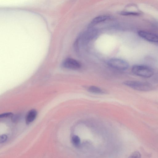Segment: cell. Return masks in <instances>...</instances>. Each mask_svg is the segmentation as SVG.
I'll return each mask as SVG.
<instances>
[{
	"label": "cell",
	"mask_w": 158,
	"mask_h": 158,
	"mask_svg": "<svg viewBox=\"0 0 158 158\" xmlns=\"http://www.w3.org/2000/svg\"><path fill=\"white\" fill-rule=\"evenodd\" d=\"M138 34L140 37L148 41L158 43V36L156 34L143 30L139 31Z\"/></svg>",
	"instance_id": "5b68a950"
},
{
	"label": "cell",
	"mask_w": 158,
	"mask_h": 158,
	"mask_svg": "<svg viewBox=\"0 0 158 158\" xmlns=\"http://www.w3.org/2000/svg\"><path fill=\"white\" fill-rule=\"evenodd\" d=\"M37 114L36 110L33 109L29 111L26 118V123L29 124L33 122L35 119Z\"/></svg>",
	"instance_id": "ba28073f"
},
{
	"label": "cell",
	"mask_w": 158,
	"mask_h": 158,
	"mask_svg": "<svg viewBox=\"0 0 158 158\" xmlns=\"http://www.w3.org/2000/svg\"><path fill=\"white\" fill-rule=\"evenodd\" d=\"M125 85L138 91H148L153 90V86L150 84L136 81H127L124 83Z\"/></svg>",
	"instance_id": "7a4b0ae2"
},
{
	"label": "cell",
	"mask_w": 158,
	"mask_h": 158,
	"mask_svg": "<svg viewBox=\"0 0 158 158\" xmlns=\"http://www.w3.org/2000/svg\"><path fill=\"white\" fill-rule=\"evenodd\" d=\"M110 18L109 16L107 15H101L95 17L91 21L89 26L91 27L98 24L108 20Z\"/></svg>",
	"instance_id": "8992f818"
},
{
	"label": "cell",
	"mask_w": 158,
	"mask_h": 158,
	"mask_svg": "<svg viewBox=\"0 0 158 158\" xmlns=\"http://www.w3.org/2000/svg\"><path fill=\"white\" fill-rule=\"evenodd\" d=\"M72 143L76 147H79L80 144V139L77 136H74L72 138Z\"/></svg>",
	"instance_id": "30bf717a"
},
{
	"label": "cell",
	"mask_w": 158,
	"mask_h": 158,
	"mask_svg": "<svg viewBox=\"0 0 158 158\" xmlns=\"http://www.w3.org/2000/svg\"><path fill=\"white\" fill-rule=\"evenodd\" d=\"M89 91L91 93L96 94H101L103 93V90L95 86H91L89 88Z\"/></svg>",
	"instance_id": "9c48e42d"
},
{
	"label": "cell",
	"mask_w": 158,
	"mask_h": 158,
	"mask_svg": "<svg viewBox=\"0 0 158 158\" xmlns=\"http://www.w3.org/2000/svg\"><path fill=\"white\" fill-rule=\"evenodd\" d=\"M97 31L95 29H91L86 32L84 35V39L86 42L89 41L96 36Z\"/></svg>",
	"instance_id": "52a82bcc"
},
{
	"label": "cell",
	"mask_w": 158,
	"mask_h": 158,
	"mask_svg": "<svg viewBox=\"0 0 158 158\" xmlns=\"http://www.w3.org/2000/svg\"><path fill=\"white\" fill-rule=\"evenodd\" d=\"M107 63L111 67L119 70H125L129 67V64L126 61L118 58L110 59Z\"/></svg>",
	"instance_id": "3957f363"
},
{
	"label": "cell",
	"mask_w": 158,
	"mask_h": 158,
	"mask_svg": "<svg viewBox=\"0 0 158 158\" xmlns=\"http://www.w3.org/2000/svg\"><path fill=\"white\" fill-rule=\"evenodd\" d=\"M141 154L138 151H135L128 158H141Z\"/></svg>",
	"instance_id": "7c38bea8"
},
{
	"label": "cell",
	"mask_w": 158,
	"mask_h": 158,
	"mask_svg": "<svg viewBox=\"0 0 158 158\" xmlns=\"http://www.w3.org/2000/svg\"><path fill=\"white\" fill-rule=\"evenodd\" d=\"M120 14L124 16H138L140 14L139 12H132V11H123Z\"/></svg>",
	"instance_id": "8fae6325"
},
{
	"label": "cell",
	"mask_w": 158,
	"mask_h": 158,
	"mask_svg": "<svg viewBox=\"0 0 158 158\" xmlns=\"http://www.w3.org/2000/svg\"><path fill=\"white\" fill-rule=\"evenodd\" d=\"M13 114L11 113H6L2 114L0 115V118H6L12 115Z\"/></svg>",
	"instance_id": "4fadbf2b"
},
{
	"label": "cell",
	"mask_w": 158,
	"mask_h": 158,
	"mask_svg": "<svg viewBox=\"0 0 158 158\" xmlns=\"http://www.w3.org/2000/svg\"><path fill=\"white\" fill-rule=\"evenodd\" d=\"M133 73L138 77L144 78H149L153 76L154 71L150 67L142 65H135L132 68Z\"/></svg>",
	"instance_id": "6da1fadb"
},
{
	"label": "cell",
	"mask_w": 158,
	"mask_h": 158,
	"mask_svg": "<svg viewBox=\"0 0 158 158\" xmlns=\"http://www.w3.org/2000/svg\"><path fill=\"white\" fill-rule=\"evenodd\" d=\"M62 66L65 68L73 70L78 69L81 67L80 63L77 60L73 58H66L62 63Z\"/></svg>",
	"instance_id": "277c9868"
},
{
	"label": "cell",
	"mask_w": 158,
	"mask_h": 158,
	"mask_svg": "<svg viewBox=\"0 0 158 158\" xmlns=\"http://www.w3.org/2000/svg\"><path fill=\"white\" fill-rule=\"evenodd\" d=\"M7 139V136L5 135H3L1 137V143H3L6 141Z\"/></svg>",
	"instance_id": "5bb4252c"
}]
</instances>
